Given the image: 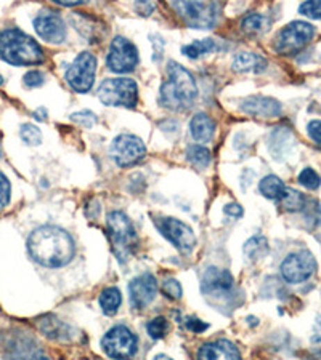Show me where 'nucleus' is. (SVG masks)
<instances>
[{"instance_id":"f257e3e1","label":"nucleus","mask_w":321,"mask_h":360,"mask_svg":"<svg viewBox=\"0 0 321 360\" xmlns=\"http://www.w3.org/2000/svg\"><path fill=\"white\" fill-rule=\"evenodd\" d=\"M28 250L35 263L44 268H63L74 258V240L65 229L42 226L29 236Z\"/></svg>"},{"instance_id":"f03ea898","label":"nucleus","mask_w":321,"mask_h":360,"mask_svg":"<svg viewBox=\"0 0 321 360\" xmlns=\"http://www.w3.org/2000/svg\"><path fill=\"white\" fill-rule=\"evenodd\" d=\"M196 98H198V85L191 72L179 62L169 61L167 80L160 85V104L170 111H185L193 106Z\"/></svg>"},{"instance_id":"7ed1b4c3","label":"nucleus","mask_w":321,"mask_h":360,"mask_svg":"<svg viewBox=\"0 0 321 360\" xmlns=\"http://www.w3.org/2000/svg\"><path fill=\"white\" fill-rule=\"evenodd\" d=\"M0 58L13 66H35L44 62L42 46L19 29H5L0 33Z\"/></svg>"},{"instance_id":"20e7f679","label":"nucleus","mask_w":321,"mask_h":360,"mask_svg":"<svg viewBox=\"0 0 321 360\" xmlns=\"http://www.w3.org/2000/svg\"><path fill=\"white\" fill-rule=\"evenodd\" d=\"M201 291L212 305L230 307L235 300V280L227 269L209 268L203 275Z\"/></svg>"},{"instance_id":"39448f33","label":"nucleus","mask_w":321,"mask_h":360,"mask_svg":"<svg viewBox=\"0 0 321 360\" xmlns=\"http://www.w3.org/2000/svg\"><path fill=\"white\" fill-rule=\"evenodd\" d=\"M98 100L105 106L115 108H135L138 103V85L135 80L127 77L106 79L98 87Z\"/></svg>"},{"instance_id":"423d86ee","label":"nucleus","mask_w":321,"mask_h":360,"mask_svg":"<svg viewBox=\"0 0 321 360\" xmlns=\"http://www.w3.org/2000/svg\"><path fill=\"white\" fill-rule=\"evenodd\" d=\"M106 224L116 257L119 258V261L127 259L138 242L137 231L133 228L132 221L122 212H113L108 215Z\"/></svg>"},{"instance_id":"0eeeda50","label":"nucleus","mask_w":321,"mask_h":360,"mask_svg":"<svg viewBox=\"0 0 321 360\" xmlns=\"http://www.w3.org/2000/svg\"><path fill=\"white\" fill-rule=\"evenodd\" d=\"M172 7L190 28L211 29L217 24L220 5L215 2H174Z\"/></svg>"},{"instance_id":"6e6552de","label":"nucleus","mask_w":321,"mask_h":360,"mask_svg":"<svg viewBox=\"0 0 321 360\" xmlns=\"http://www.w3.org/2000/svg\"><path fill=\"white\" fill-rule=\"evenodd\" d=\"M315 35V26L307 21H293L279 31L275 40V50L279 55H296Z\"/></svg>"},{"instance_id":"1a4fd4ad","label":"nucleus","mask_w":321,"mask_h":360,"mask_svg":"<svg viewBox=\"0 0 321 360\" xmlns=\"http://www.w3.org/2000/svg\"><path fill=\"white\" fill-rule=\"evenodd\" d=\"M101 348L108 357L131 360L138 351V340L127 327L116 325L103 336Z\"/></svg>"},{"instance_id":"9d476101","label":"nucleus","mask_w":321,"mask_h":360,"mask_svg":"<svg viewBox=\"0 0 321 360\" xmlns=\"http://www.w3.org/2000/svg\"><path fill=\"white\" fill-rule=\"evenodd\" d=\"M97 72V58L90 51H82L66 71L65 79L72 90L87 93L93 87Z\"/></svg>"},{"instance_id":"9b49d317","label":"nucleus","mask_w":321,"mask_h":360,"mask_svg":"<svg viewBox=\"0 0 321 360\" xmlns=\"http://www.w3.org/2000/svg\"><path fill=\"white\" fill-rule=\"evenodd\" d=\"M158 231L179 250L180 253L190 255L196 245V237L193 229L177 218H158L154 220Z\"/></svg>"},{"instance_id":"f8f14e48","label":"nucleus","mask_w":321,"mask_h":360,"mask_svg":"<svg viewBox=\"0 0 321 360\" xmlns=\"http://www.w3.org/2000/svg\"><path fill=\"white\" fill-rule=\"evenodd\" d=\"M110 153L119 166H132L145 159L147 146L135 135L122 133L113 139Z\"/></svg>"},{"instance_id":"ddd939ff","label":"nucleus","mask_w":321,"mask_h":360,"mask_svg":"<svg viewBox=\"0 0 321 360\" xmlns=\"http://www.w3.org/2000/svg\"><path fill=\"white\" fill-rule=\"evenodd\" d=\"M281 275L289 284H302L308 280L317 271V259L307 250L288 255L286 259L281 263Z\"/></svg>"},{"instance_id":"4468645a","label":"nucleus","mask_w":321,"mask_h":360,"mask_svg":"<svg viewBox=\"0 0 321 360\" xmlns=\"http://www.w3.org/2000/svg\"><path fill=\"white\" fill-rule=\"evenodd\" d=\"M106 65L111 71L117 72V74L132 72L138 65L137 46L133 45L131 40L117 35V37L113 40L110 45V53H108Z\"/></svg>"},{"instance_id":"2eb2a0df","label":"nucleus","mask_w":321,"mask_h":360,"mask_svg":"<svg viewBox=\"0 0 321 360\" xmlns=\"http://www.w3.org/2000/svg\"><path fill=\"white\" fill-rule=\"evenodd\" d=\"M34 29L49 44H63L68 35V29L63 18L54 12H42L34 19Z\"/></svg>"},{"instance_id":"dca6fc26","label":"nucleus","mask_w":321,"mask_h":360,"mask_svg":"<svg viewBox=\"0 0 321 360\" xmlns=\"http://www.w3.org/2000/svg\"><path fill=\"white\" fill-rule=\"evenodd\" d=\"M131 305L133 309H145L158 295V280L153 274L145 273L133 279L129 285Z\"/></svg>"},{"instance_id":"f3484780","label":"nucleus","mask_w":321,"mask_h":360,"mask_svg":"<svg viewBox=\"0 0 321 360\" xmlns=\"http://www.w3.org/2000/svg\"><path fill=\"white\" fill-rule=\"evenodd\" d=\"M240 109L247 116L258 119H275L281 116V104L268 96H249L241 103Z\"/></svg>"},{"instance_id":"a211bd4d","label":"nucleus","mask_w":321,"mask_h":360,"mask_svg":"<svg viewBox=\"0 0 321 360\" xmlns=\"http://www.w3.org/2000/svg\"><path fill=\"white\" fill-rule=\"evenodd\" d=\"M198 360H242V357L231 341L217 340L199 349Z\"/></svg>"},{"instance_id":"6ab92c4d","label":"nucleus","mask_w":321,"mask_h":360,"mask_svg":"<svg viewBox=\"0 0 321 360\" xmlns=\"http://www.w3.org/2000/svg\"><path fill=\"white\" fill-rule=\"evenodd\" d=\"M190 133L193 139L198 141V143H209V141L214 138L215 122L204 112L196 114L190 122Z\"/></svg>"},{"instance_id":"aec40b11","label":"nucleus","mask_w":321,"mask_h":360,"mask_svg":"<svg viewBox=\"0 0 321 360\" xmlns=\"http://www.w3.org/2000/svg\"><path fill=\"white\" fill-rule=\"evenodd\" d=\"M233 71L236 72H263L267 69V60L257 53L242 51L233 60Z\"/></svg>"},{"instance_id":"412c9836","label":"nucleus","mask_w":321,"mask_h":360,"mask_svg":"<svg viewBox=\"0 0 321 360\" xmlns=\"http://www.w3.org/2000/svg\"><path fill=\"white\" fill-rule=\"evenodd\" d=\"M258 189H261L262 196L272 200H281L283 196L286 194L288 187L284 186V182L275 175H268L262 181L258 182Z\"/></svg>"},{"instance_id":"4be33fe9","label":"nucleus","mask_w":321,"mask_h":360,"mask_svg":"<svg viewBox=\"0 0 321 360\" xmlns=\"http://www.w3.org/2000/svg\"><path fill=\"white\" fill-rule=\"evenodd\" d=\"M122 302V295L116 286H108L101 291L100 295V306L101 311L105 312L106 316H115L119 307H121Z\"/></svg>"},{"instance_id":"5701e85b","label":"nucleus","mask_w":321,"mask_h":360,"mask_svg":"<svg viewBox=\"0 0 321 360\" xmlns=\"http://www.w3.org/2000/svg\"><path fill=\"white\" fill-rule=\"evenodd\" d=\"M268 253V242L263 236H254L245 243V255L249 261H257Z\"/></svg>"},{"instance_id":"b1692460","label":"nucleus","mask_w":321,"mask_h":360,"mask_svg":"<svg viewBox=\"0 0 321 360\" xmlns=\"http://www.w3.org/2000/svg\"><path fill=\"white\" fill-rule=\"evenodd\" d=\"M186 159H188L191 165L198 166V169H206V166H209L212 160L211 151L201 144L190 146L188 151H186Z\"/></svg>"},{"instance_id":"393cba45","label":"nucleus","mask_w":321,"mask_h":360,"mask_svg":"<svg viewBox=\"0 0 321 360\" xmlns=\"http://www.w3.org/2000/svg\"><path fill=\"white\" fill-rule=\"evenodd\" d=\"M268 26H270V19L258 13H249L242 19V29L249 34H261L268 29Z\"/></svg>"},{"instance_id":"a878e982","label":"nucleus","mask_w":321,"mask_h":360,"mask_svg":"<svg viewBox=\"0 0 321 360\" xmlns=\"http://www.w3.org/2000/svg\"><path fill=\"white\" fill-rule=\"evenodd\" d=\"M215 49V42L212 39H203V40H195L193 44L185 45L182 49V53L188 56V58H199L201 55L209 53Z\"/></svg>"},{"instance_id":"bb28decb","label":"nucleus","mask_w":321,"mask_h":360,"mask_svg":"<svg viewBox=\"0 0 321 360\" xmlns=\"http://www.w3.org/2000/svg\"><path fill=\"white\" fill-rule=\"evenodd\" d=\"M281 202V205L286 208L289 212H299L302 210L305 207V197L304 194H300L299 191H294V189H286V194L283 196V199L279 200Z\"/></svg>"},{"instance_id":"cd10ccee","label":"nucleus","mask_w":321,"mask_h":360,"mask_svg":"<svg viewBox=\"0 0 321 360\" xmlns=\"http://www.w3.org/2000/svg\"><path fill=\"white\" fill-rule=\"evenodd\" d=\"M19 137L29 146H39L42 143V132L33 123H23L19 130Z\"/></svg>"},{"instance_id":"c85d7f7f","label":"nucleus","mask_w":321,"mask_h":360,"mask_svg":"<svg viewBox=\"0 0 321 360\" xmlns=\"http://www.w3.org/2000/svg\"><path fill=\"white\" fill-rule=\"evenodd\" d=\"M147 330H148V335L151 336L153 340H163L169 332V322L165 320L164 317H156V319H153L148 323Z\"/></svg>"},{"instance_id":"c756f323","label":"nucleus","mask_w":321,"mask_h":360,"mask_svg":"<svg viewBox=\"0 0 321 360\" xmlns=\"http://www.w3.org/2000/svg\"><path fill=\"white\" fill-rule=\"evenodd\" d=\"M299 182L304 187H307V189L315 191L321 186V178L313 169H304L299 175Z\"/></svg>"},{"instance_id":"7c9ffc66","label":"nucleus","mask_w":321,"mask_h":360,"mask_svg":"<svg viewBox=\"0 0 321 360\" xmlns=\"http://www.w3.org/2000/svg\"><path fill=\"white\" fill-rule=\"evenodd\" d=\"M299 12L307 18L321 19V2L320 0H310V2H304L299 7Z\"/></svg>"},{"instance_id":"2f4dec72","label":"nucleus","mask_w":321,"mask_h":360,"mask_svg":"<svg viewBox=\"0 0 321 360\" xmlns=\"http://www.w3.org/2000/svg\"><path fill=\"white\" fill-rule=\"evenodd\" d=\"M163 293L170 300H180L182 298V285L179 284V280L167 279L163 284Z\"/></svg>"},{"instance_id":"473e14b6","label":"nucleus","mask_w":321,"mask_h":360,"mask_svg":"<svg viewBox=\"0 0 321 360\" xmlns=\"http://www.w3.org/2000/svg\"><path fill=\"white\" fill-rule=\"evenodd\" d=\"M10 196H12V186L7 176L0 171V212H3L10 203Z\"/></svg>"},{"instance_id":"72a5a7b5","label":"nucleus","mask_w":321,"mask_h":360,"mask_svg":"<svg viewBox=\"0 0 321 360\" xmlns=\"http://www.w3.org/2000/svg\"><path fill=\"white\" fill-rule=\"evenodd\" d=\"M71 120H74L76 123L82 125V127L90 128V127H93V125L97 123L98 119H97V116L92 111H79V112L71 114Z\"/></svg>"},{"instance_id":"f704fd0d","label":"nucleus","mask_w":321,"mask_h":360,"mask_svg":"<svg viewBox=\"0 0 321 360\" xmlns=\"http://www.w3.org/2000/svg\"><path fill=\"white\" fill-rule=\"evenodd\" d=\"M23 82H24L26 87L38 88V87L44 85V83H45V76H44V72H40V71H29L28 74L24 76Z\"/></svg>"},{"instance_id":"c9c22d12","label":"nucleus","mask_w":321,"mask_h":360,"mask_svg":"<svg viewBox=\"0 0 321 360\" xmlns=\"http://www.w3.org/2000/svg\"><path fill=\"white\" fill-rule=\"evenodd\" d=\"M307 133L321 148V120H312V122L307 125Z\"/></svg>"},{"instance_id":"e433bc0d","label":"nucleus","mask_w":321,"mask_h":360,"mask_svg":"<svg viewBox=\"0 0 321 360\" xmlns=\"http://www.w3.org/2000/svg\"><path fill=\"white\" fill-rule=\"evenodd\" d=\"M186 328H188L190 332L201 333V332L207 330V328H209V325H207V323H204V322L198 320V319H188V320H186Z\"/></svg>"},{"instance_id":"4c0bfd02","label":"nucleus","mask_w":321,"mask_h":360,"mask_svg":"<svg viewBox=\"0 0 321 360\" xmlns=\"http://www.w3.org/2000/svg\"><path fill=\"white\" fill-rule=\"evenodd\" d=\"M224 212H225V215L233 216V218L242 216V207L238 205V203H229V205H225Z\"/></svg>"},{"instance_id":"58836bf2","label":"nucleus","mask_w":321,"mask_h":360,"mask_svg":"<svg viewBox=\"0 0 321 360\" xmlns=\"http://www.w3.org/2000/svg\"><path fill=\"white\" fill-rule=\"evenodd\" d=\"M55 3L61 5V7H76V5L84 3V0H76V2H68V0H56Z\"/></svg>"},{"instance_id":"ea45409f","label":"nucleus","mask_w":321,"mask_h":360,"mask_svg":"<svg viewBox=\"0 0 321 360\" xmlns=\"http://www.w3.org/2000/svg\"><path fill=\"white\" fill-rule=\"evenodd\" d=\"M34 116H35V119H38V120H45V117H47V109H45V108L38 109V111L34 112Z\"/></svg>"},{"instance_id":"a19ab883","label":"nucleus","mask_w":321,"mask_h":360,"mask_svg":"<svg viewBox=\"0 0 321 360\" xmlns=\"http://www.w3.org/2000/svg\"><path fill=\"white\" fill-rule=\"evenodd\" d=\"M154 360H174V359H170L169 356H164V354H159V356L154 357Z\"/></svg>"},{"instance_id":"79ce46f5","label":"nucleus","mask_w":321,"mask_h":360,"mask_svg":"<svg viewBox=\"0 0 321 360\" xmlns=\"http://www.w3.org/2000/svg\"><path fill=\"white\" fill-rule=\"evenodd\" d=\"M2 83H3V77L0 76V85H2Z\"/></svg>"},{"instance_id":"37998d69","label":"nucleus","mask_w":321,"mask_h":360,"mask_svg":"<svg viewBox=\"0 0 321 360\" xmlns=\"http://www.w3.org/2000/svg\"><path fill=\"white\" fill-rule=\"evenodd\" d=\"M0 155H2V148H0Z\"/></svg>"},{"instance_id":"c03bdc74","label":"nucleus","mask_w":321,"mask_h":360,"mask_svg":"<svg viewBox=\"0 0 321 360\" xmlns=\"http://www.w3.org/2000/svg\"><path fill=\"white\" fill-rule=\"evenodd\" d=\"M40 360H47V359H40Z\"/></svg>"}]
</instances>
